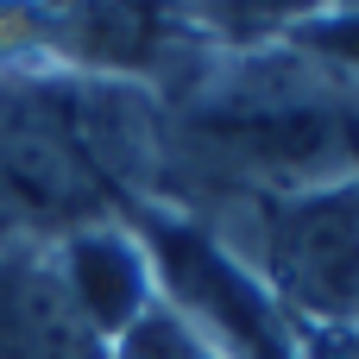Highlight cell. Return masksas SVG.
Instances as JSON below:
<instances>
[{"mask_svg":"<svg viewBox=\"0 0 359 359\" xmlns=\"http://www.w3.org/2000/svg\"><path fill=\"white\" fill-rule=\"evenodd\" d=\"M189 139L215 158V170L278 189V202L334 189V177L359 164L353 126L334 107V95L303 76H265V69L221 82L189 114Z\"/></svg>","mask_w":359,"mask_h":359,"instance_id":"cell-1","label":"cell"},{"mask_svg":"<svg viewBox=\"0 0 359 359\" xmlns=\"http://www.w3.org/2000/svg\"><path fill=\"white\" fill-rule=\"evenodd\" d=\"M145 240H151V259H158L170 297H177V316L221 359H303L297 341L284 334L278 297L246 265H233L208 233L177 227V221H151Z\"/></svg>","mask_w":359,"mask_h":359,"instance_id":"cell-2","label":"cell"},{"mask_svg":"<svg viewBox=\"0 0 359 359\" xmlns=\"http://www.w3.org/2000/svg\"><path fill=\"white\" fill-rule=\"evenodd\" d=\"M265 290L290 309L353 328L359 322V189H309L265 208Z\"/></svg>","mask_w":359,"mask_h":359,"instance_id":"cell-3","label":"cell"},{"mask_svg":"<svg viewBox=\"0 0 359 359\" xmlns=\"http://www.w3.org/2000/svg\"><path fill=\"white\" fill-rule=\"evenodd\" d=\"M0 359H114L50 252H0Z\"/></svg>","mask_w":359,"mask_h":359,"instance_id":"cell-4","label":"cell"},{"mask_svg":"<svg viewBox=\"0 0 359 359\" xmlns=\"http://www.w3.org/2000/svg\"><path fill=\"white\" fill-rule=\"evenodd\" d=\"M50 259H57L63 284L76 290L82 316H88L107 341H114L126 322H139V316L151 309V297H145V259H139V246H133L126 233H114V227H82V233H69Z\"/></svg>","mask_w":359,"mask_h":359,"instance_id":"cell-5","label":"cell"},{"mask_svg":"<svg viewBox=\"0 0 359 359\" xmlns=\"http://www.w3.org/2000/svg\"><path fill=\"white\" fill-rule=\"evenodd\" d=\"M114 359H221L177 309H145L139 322H126L120 334H114Z\"/></svg>","mask_w":359,"mask_h":359,"instance_id":"cell-6","label":"cell"},{"mask_svg":"<svg viewBox=\"0 0 359 359\" xmlns=\"http://www.w3.org/2000/svg\"><path fill=\"white\" fill-rule=\"evenodd\" d=\"M309 359H359V322L353 328H328L322 341H316V353Z\"/></svg>","mask_w":359,"mask_h":359,"instance_id":"cell-7","label":"cell"},{"mask_svg":"<svg viewBox=\"0 0 359 359\" xmlns=\"http://www.w3.org/2000/svg\"><path fill=\"white\" fill-rule=\"evenodd\" d=\"M322 50H341V57H359V19H341L334 32H316Z\"/></svg>","mask_w":359,"mask_h":359,"instance_id":"cell-8","label":"cell"}]
</instances>
